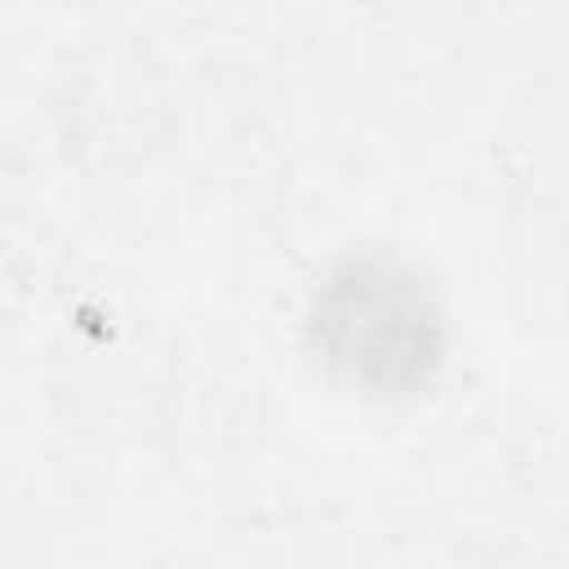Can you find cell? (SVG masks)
I'll return each instance as SVG.
<instances>
[{
	"label": "cell",
	"instance_id": "cell-1",
	"mask_svg": "<svg viewBox=\"0 0 569 569\" xmlns=\"http://www.w3.org/2000/svg\"><path fill=\"white\" fill-rule=\"evenodd\" d=\"M316 329L333 365L396 382L436 356V311L422 284L391 262H351L320 298Z\"/></svg>",
	"mask_w": 569,
	"mask_h": 569
}]
</instances>
